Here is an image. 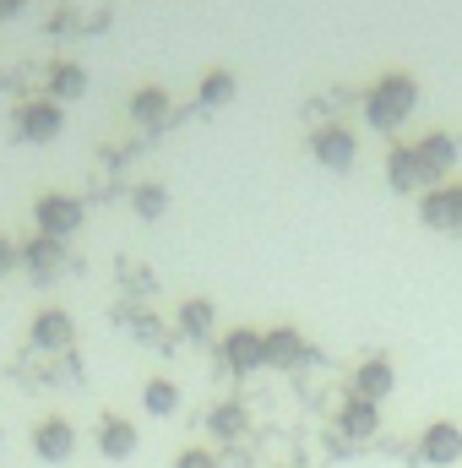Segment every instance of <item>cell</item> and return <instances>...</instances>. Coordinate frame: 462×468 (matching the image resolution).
<instances>
[{
  "label": "cell",
  "mask_w": 462,
  "mask_h": 468,
  "mask_svg": "<svg viewBox=\"0 0 462 468\" xmlns=\"http://www.w3.org/2000/svg\"><path fill=\"white\" fill-rule=\"evenodd\" d=\"M414 110H419V82H414L408 71H386V77H375V88L364 93V120H370L375 131H397Z\"/></svg>",
  "instance_id": "obj_1"
},
{
  "label": "cell",
  "mask_w": 462,
  "mask_h": 468,
  "mask_svg": "<svg viewBox=\"0 0 462 468\" xmlns=\"http://www.w3.org/2000/svg\"><path fill=\"white\" fill-rule=\"evenodd\" d=\"M88 224V207L82 197H66V191H44L33 202V229L49 234V239H71V234Z\"/></svg>",
  "instance_id": "obj_2"
},
{
  "label": "cell",
  "mask_w": 462,
  "mask_h": 468,
  "mask_svg": "<svg viewBox=\"0 0 462 468\" xmlns=\"http://www.w3.org/2000/svg\"><path fill=\"white\" fill-rule=\"evenodd\" d=\"M16 136L22 142H33V147H44V142H55L60 131H66V104H55V99H27V104H16Z\"/></svg>",
  "instance_id": "obj_3"
},
{
  "label": "cell",
  "mask_w": 462,
  "mask_h": 468,
  "mask_svg": "<svg viewBox=\"0 0 462 468\" xmlns=\"http://www.w3.org/2000/svg\"><path fill=\"white\" fill-rule=\"evenodd\" d=\"M310 158L321 164V169H332V175H348L353 169V158H359V142H353V131L348 125H316L310 131Z\"/></svg>",
  "instance_id": "obj_4"
},
{
  "label": "cell",
  "mask_w": 462,
  "mask_h": 468,
  "mask_svg": "<svg viewBox=\"0 0 462 468\" xmlns=\"http://www.w3.org/2000/svg\"><path fill=\"white\" fill-rule=\"evenodd\" d=\"M33 458L38 463H71L77 458V425L66 414H44L33 425Z\"/></svg>",
  "instance_id": "obj_5"
},
{
  "label": "cell",
  "mask_w": 462,
  "mask_h": 468,
  "mask_svg": "<svg viewBox=\"0 0 462 468\" xmlns=\"http://www.w3.org/2000/svg\"><path fill=\"white\" fill-rule=\"evenodd\" d=\"M27 344H33L38 354H71V344H77V322H71V311L44 305V311L27 322Z\"/></svg>",
  "instance_id": "obj_6"
},
{
  "label": "cell",
  "mask_w": 462,
  "mask_h": 468,
  "mask_svg": "<svg viewBox=\"0 0 462 468\" xmlns=\"http://www.w3.org/2000/svg\"><path fill=\"white\" fill-rule=\"evenodd\" d=\"M419 463L425 468H457L462 463V425L457 420H430L419 431Z\"/></svg>",
  "instance_id": "obj_7"
},
{
  "label": "cell",
  "mask_w": 462,
  "mask_h": 468,
  "mask_svg": "<svg viewBox=\"0 0 462 468\" xmlns=\"http://www.w3.org/2000/svg\"><path fill=\"white\" fill-rule=\"evenodd\" d=\"M414 153H419V169H425L430 186H446L452 169H457V158H462V147H457L452 131H425V136L414 142Z\"/></svg>",
  "instance_id": "obj_8"
},
{
  "label": "cell",
  "mask_w": 462,
  "mask_h": 468,
  "mask_svg": "<svg viewBox=\"0 0 462 468\" xmlns=\"http://www.w3.org/2000/svg\"><path fill=\"white\" fill-rule=\"evenodd\" d=\"M419 218H425V229L436 234H462V186H430L425 197H419Z\"/></svg>",
  "instance_id": "obj_9"
},
{
  "label": "cell",
  "mask_w": 462,
  "mask_h": 468,
  "mask_svg": "<svg viewBox=\"0 0 462 468\" xmlns=\"http://www.w3.org/2000/svg\"><path fill=\"white\" fill-rule=\"evenodd\" d=\"M224 365H229V376L267 370V333L261 327H234V333H224Z\"/></svg>",
  "instance_id": "obj_10"
},
{
  "label": "cell",
  "mask_w": 462,
  "mask_h": 468,
  "mask_svg": "<svg viewBox=\"0 0 462 468\" xmlns=\"http://www.w3.org/2000/svg\"><path fill=\"white\" fill-rule=\"evenodd\" d=\"M392 387H397V365H392L386 354L359 359V365H353V376H348V392H353V398H364V403H386V398H392Z\"/></svg>",
  "instance_id": "obj_11"
},
{
  "label": "cell",
  "mask_w": 462,
  "mask_h": 468,
  "mask_svg": "<svg viewBox=\"0 0 462 468\" xmlns=\"http://www.w3.org/2000/svg\"><path fill=\"white\" fill-rule=\"evenodd\" d=\"M93 441H99V452H104L110 463H131V458L142 452V431H136V420H125V414H104Z\"/></svg>",
  "instance_id": "obj_12"
},
{
  "label": "cell",
  "mask_w": 462,
  "mask_h": 468,
  "mask_svg": "<svg viewBox=\"0 0 462 468\" xmlns=\"http://www.w3.org/2000/svg\"><path fill=\"white\" fill-rule=\"evenodd\" d=\"M16 256H22V267H27L38 283H49V278H60V272H66V239L33 234V239H22V245H16Z\"/></svg>",
  "instance_id": "obj_13"
},
{
  "label": "cell",
  "mask_w": 462,
  "mask_h": 468,
  "mask_svg": "<svg viewBox=\"0 0 462 468\" xmlns=\"http://www.w3.org/2000/svg\"><path fill=\"white\" fill-rule=\"evenodd\" d=\"M332 425H338V436H343V441H375V436H381V403H364V398H353V392H348Z\"/></svg>",
  "instance_id": "obj_14"
},
{
  "label": "cell",
  "mask_w": 462,
  "mask_h": 468,
  "mask_svg": "<svg viewBox=\"0 0 462 468\" xmlns=\"http://www.w3.org/2000/svg\"><path fill=\"white\" fill-rule=\"evenodd\" d=\"M386 186H392V191H403V197H425V191H430V180H425V169H419L414 142H403V147H392V153H386Z\"/></svg>",
  "instance_id": "obj_15"
},
{
  "label": "cell",
  "mask_w": 462,
  "mask_h": 468,
  "mask_svg": "<svg viewBox=\"0 0 462 468\" xmlns=\"http://www.w3.org/2000/svg\"><path fill=\"white\" fill-rule=\"evenodd\" d=\"M310 359V344L299 327H267V370H299Z\"/></svg>",
  "instance_id": "obj_16"
},
{
  "label": "cell",
  "mask_w": 462,
  "mask_h": 468,
  "mask_svg": "<svg viewBox=\"0 0 462 468\" xmlns=\"http://www.w3.org/2000/svg\"><path fill=\"white\" fill-rule=\"evenodd\" d=\"M169 115H174L169 88H136V93H131V120H136L142 131H163Z\"/></svg>",
  "instance_id": "obj_17"
},
{
  "label": "cell",
  "mask_w": 462,
  "mask_h": 468,
  "mask_svg": "<svg viewBox=\"0 0 462 468\" xmlns=\"http://www.w3.org/2000/svg\"><path fill=\"white\" fill-rule=\"evenodd\" d=\"M82 93H88V66L55 60V66H49V99H55V104H71V99H82Z\"/></svg>",
  "instance_id": "obj_18"
},
{
  "label": "cell",
  "mask_w": 462,
  "mask_h": 468,
  "mask_svg": "<svg viewBox=\"0 0 462 468\" xmlns=\"http://www.w3.org/2000/svg\"><path fill=\"white\" fill-rule=\"evenodd\" d=\"M180 333L196 338V344H207V338L218 333V305H213V300H185V305H180Z\"/></svg>",
  "instance_id": "obj_19"
},
{
  "label": "cell",
  "mask_w": 462,
  "mask_h": 468,
  "mask_svg": "<svg viewBox=\"0 0 462 468\" xmlns=\"http://www.w3.org/2000/svg\"><path fill=\"white\" fill-rule=\"evenodd\" d=\"M142 409H147L152 420H174V414H180V387H174V376H152V381L142 387Z\"/></svg>",
  "instance_id": "obj_20"
},
{
  "label": "cell",
  "mask_w": 462,
  "mask_h": 468,
  "mask_svg": "<svg viewBox=\"0 0 462 468\" xmlns=\"http://www.w3.org/2000/svg\"><path fill=\"white\" fill-rule=\"evenodd\" d=\"M245 431H250L245 403H218V409L207 414V436H213V441H245Z\"/></svg>",
  "instance_id": "obj_21"
},
{
  "label": "cell",
  "mask_w": 462,
  "mask_h": 468,
  "mask_svg": "<svg viewBox=\"0 0 462 468\" xmlns=\"http://www.w3.org/2000/svg\"><path fill=\"white\" fill-rule=\"evenodd\" d=\"M196 104H202V110H224V104H234V71H207V77L196 82Z\"/></svg>",
  "instance_id": "obj_22"
},
{
  "label": "cell",
  "mask_w": 462,
  "mask_h": 468,
  "mask_svg": "<svg viewBox=\"0 0 462 468\" xmlns=\"http://www.w3.org/2000/svg\"><path fill=\"white\" fill-rule=\"evenodd\" d=\"M131 207H136V218H163V213H169V191H163L158 180H147V186L131 191Z\"/></svg>",
  "instance_id": "obj_23"
},
{
  "label": "cell",
  "mask_w": 462,
  "mask_h": 468,
  "mask_svg": "<svg viewBox=\"0 0 462 468\" xmlns=\"http://www.w3.org/2000/svg\"><path fill=\"white\" fill-rule=\"evenodd\" d=\"M174 468H218V452H213V447H185V452L174 458Z\"/></svg>",
  "instance_id": "obj_24"
},
{
  "label": "cell",
  "mask_w": 462,
  "mask_h": 468,
  "mask_svg": "<svg viewBox=\"0 0 462 468\" xmlns=\"http://www.w3.org/2000/svg\"><path fill=\"white\" fill-rule=\"evenodd\" d=\"M11 267H22V256H16V245H11V239H0V278H5Z\"/></svg>",
  "instance_id": "obj_25"
},
{
  "label": "cell",
  "mask_w": 462,
  "mask_h": 468,
  "mask_svg": "<svg viewBox=\"0 0 462 468\" xmlns=\"http://www.w3.org/2000/svg\"><path fill=\"white\" fill-rule=\"evenodd\" d=\"M16 11H22V0H0V22H11Z\"/></svg>",
  "instance_id": "obj_26"
}]
</instances>
